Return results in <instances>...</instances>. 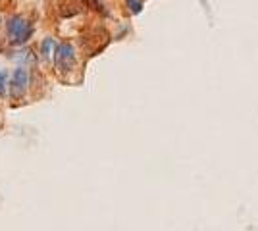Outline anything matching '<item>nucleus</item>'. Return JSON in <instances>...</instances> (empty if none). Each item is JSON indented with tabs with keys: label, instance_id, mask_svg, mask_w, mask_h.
<instances>
[{
	"label": "nucleus",
	"instance_id": "obj_4",
	"mask_svg": "<svg viewBox=\"0 0 258 231\" xmlns=\"http://www.w3.org/2000/svg\"><path fill=\"white\" fill-rule=\"evenodd\" d=\"M52 46H54L52 39H44L43 43H41V56H43L44 60L52 56Z\"/></svg>",
	"mask_w": 258,
	"mask_h": 231
},
{
	"label": "nucleus",
	"instance_id": "obj_2",
	"mask_svg": "<svg viewBox=\"0 0 258 231\" xmlns=\"http://www.w3.org/2000/svg\"><path fill=\"white\" fill-rule=\"evenodd\" d=\"M52 56H54V67L60 73H68V71H72L74 66H76V48H74V44L70 43L56 44V50L52 52Z\"/></svg>",
	"mask_w": 258,
	"mask_h": 231
},
{
	"label": "nucleus",
	"instance_id": "obj_3",
	"mask_svg": "<svg viewBox=\"0 0 258 231\" xmlns=\"http://www.w3.org/2000/svg\"><path fill=\"white\" fill-rule=\"evenodd\" d=\"M29 89V73L25 67H16L14 73H12V79L8 81V91H10V97L14 100L25 97Z\"/></svg>",
	"mask_w": 258,
	"mask_h": 231
},
{
	"label": "nucleus",
	"instance_id": "obj_6",
	"mask_svg": "<svg viewBox=\"0 0 258 231\" xmlns=\"http://www.w3.org/2000/svg\"><path fill=\"white\" fill-rule=\"evenodd\" d=\"M127 6L131 8V12H133V14H139L143 4H141V0H127Z\"/></svg>",
	"mask_w": 258,
	"mask_h": 231
},
{
	"label": "nucleus",
	"instance_id": "obj_1",
	"mask_svg": "<svg viewBox=\"0 0 258 231\" xmlns=\"http://www.w3.org/2000/svg\"><path fill=\"white\" fill-rule=\"evenodd\" d=\"M33 31H35L33 23L23 16H12L6 23V37L16 46H23L27 43L33 37Z\"/></svg>",
	"mask_w": 258,
	"mask_h": 231
},
{
	"label": "nucleus",
	"instance_id": "obj_7",
	"mask_svg": "<svg viewBox=\"0 0 258 231\" xmlns=\"http://www.w3.org/2000/svg\"><path fill=\"white\" fill-rule=\"evenodd\" d=\"M83 4H89V6H93V8H100V4H98V0H81Z\"/></svg>",
	"mask_w": 258,
	"mask_h": 231
},
{
	"label": "nucleus",
	"instance_id": "obj_5",
	"mask_svg": "<svg viewBox=\"0 0 258 231\" xmlns=\"http://www.w3.org/2000/svg\"><path fill=\"white\" fill-rule=\"evenodd\" d=\"M6 91H8V71H0V97L4 99L6 97Z\"/></svg>",
	"mask_w": 258,
	"mask_h": 231
},
{
	"label": "nucleus",
	"instance_id": "obj_8",
	"mask_svg": "<svg viewBox=\"0 0 258 231\" xmlns=\"http://www.w3.org/2000/svg\"><path fill=\"white\" fill-rule=\"evenodd\" d=\"M2 48H4V46H2V43H0V52H2Z\"/></svg>",
	"mask_w": 258,
	"mask_h": 231
}]
</instances>
